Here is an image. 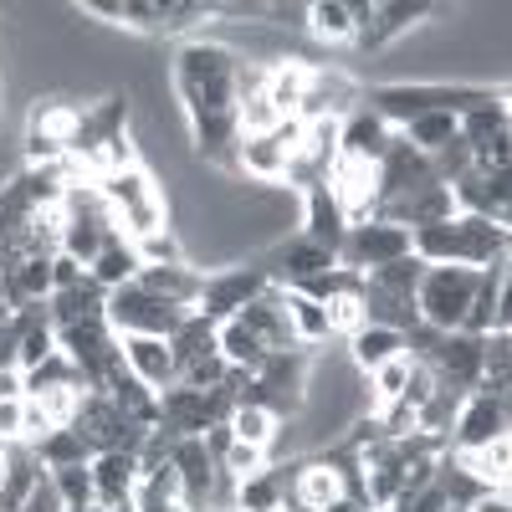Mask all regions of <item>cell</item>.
Segmentation results:
<instances>
[{
    "mask_svg": "<svg viewBox=\"0 0 512 512\" xmlns=\"http://www.w3.org/2000/svg\"><path fill=\"white\" fill-rule=\"evenodd\" d=\"M67 512H108V507H98V502H88V507H67Z\"/></svg>",
    "mask_w": 512,
    "mask_h": 512,
    "instance_id": "36",
    "label": "cell"
},
{
    "mask_svg": "<svg viewBox=\"0 0 512 512\" xmlns=\"http://www.w3.org/2000/svg\"><path fill=\"white\" fill-rule=\"evenodd\" d=\"M52 482H57V492H62L67 507H88V502H93V466H88V461L52 466Z\"/></svg>",
    "mask_w": 512,
    "mask_h": 512,
    "instance_id": "28",
    "label": "cell"
},
{
    "mask_svg": "<svg viewBox=\"0 0 512 512\" xmlns=\"http://www.w3.org/2000/svg\"><path fill=\"white\" fill-rule=\"evenodd\" d=\"M118 354H123V369L134 374L139 384H149L154 395H164L169 384H180V364H175V349H169V338L128 333V338H118Z\"/></svg>",
    "mask_w": 512,
    "mask_h": 512,
    "instance_id": "6",
    "label": "cell"
},
{
    "mask_svg": "<svg viewBox=\"0 0 512 512\" xmlns=\"http://www.w3.org/2000/svg\"><path fill=\"white\" fill-rule=\"evenodd\" d=\"M21 425H26V395L0 400V446H21Z\"/></svg>",
    "mask_w": 512,
    "mask_h": 512,
    "instance_id": "30",
    "label": "cell"
},
{
    "mask_svg": "<svg viewBox=\"0 0 512 512\" xmlns=\"http://www.w3.org/2000/svg\"><path fill=\"white\" fill-rule=\"evenodd\" d=\"M272 287V277L262 267H221V272H205L200 282V313L210 323H221V318H236L246 303H256Z\"/></svg>",
    "mask_w": 512,
    "mask_h": 512,
    "instance_id": "5",
    "label": "cell"
},
{
    "mask_svg": "<svg viewBox=\"0 0 512 512\" xmlns=\"http://www.w3.org/2000/svg\"><path fill=\"white\" fill-rule=\"evenodd\" d=\"M72 431L82 436V446H88L93 456H103V451H139V441L149 436V431H139V425H128L103 390H93L88 400H82Z\"/></svg>",
    "mask_w": 512,
    "mask_h": 512,
    "instance_id": "4",
    "label": "cell"
},
{
    "mask_svg": "<svg viewBox=\"0 0 512 512\" xmlns=\"http://www.w3.org/2000/svg\"><path fill=\"white\" fill-rule=\"evenodd\" d=\"M226 425H231V436H236L241 446H256V451H267L282 420H277V415H272L267 405H256V400H241V405L231 410V420H226Z\"/></svg>",
    "mask_w": 512,
    "mask_h": 512,
    "instance_id": "21",
    "label": "cell"
},
{
    "mask_svg": "<svg viewBox=\"0 0 512 512\" xmlns=\"http://www.w3.org/2000/svg\"><path fill=\"white\" fill-rule=\"evenodd\" d=\"M482 451H487V461H492L497 482H507V472H512V436H497V441H487Z\"/></svg>",
    "mask_w": 512,
    "mask_h": 512,
    "instance_id": "34",
    "label": "cell"
},
{
    "mask_svg": "<svg viewBox=\"0 0 512 512\" xmlns=\"http://www.w3.org/2000/svg\"><path fill=\"white\" fill-rule=\"evenodd\" d=\"M461 512H512V492L507 487H487V492H477L472 502H466Z\"/></svg>",
    "mask_w": 512,
    "mask_h": 512,
    "instance_id": "33",
    "label": "cell"
},
{
    "mask_svg": "<svg viewBox=\"0 0 512 512\" xmlns=\"http://www.w3.org/2000/svg\"><path fill=\"white\" fill-rule=\"evenodd\" d=\"M216 354L231 364V369H262L267 364V349L241 318H221L216 323Z\"/></svg>",
    "mask_w": 512,
    "mask_h": 512,
    "instance_id": "17",
    "label": "cell"
},
{
    "mask_svg": "<svg viewBox=\"0 0 512 512\" xmlns=\"http://www.w3.org/2000/svg\"><path fill=\"white\" fill-rule=\"evenodd\" d=\"M282 313H287V328H292L297 349H313V344H323V338H333L328 333V308L318 303V297H308V292L282 287Z\"/></svg>",
    "mask_w": 512,
    "mask_h": 512,
    "instance_id": "13",
    "label": "cell"
},
{
    "mask_svg": "<svg viewBox=\"0 0 512 512\" xmlns=\"http://www.w3.org/2000/svg\"><path fill=\"white\" fill-rule=\"evenodd\" d=\"M477 277L472 267H425L420 282H415V313L425 328L436 333H461L466 323V308H472V292H477Z\"/></svg>",
    "mask_w": 512,
    "mask_h": 512,
    "instance_id": "1",
    "label": "cell"
},
{
    "mask_svg": "<svg viewBox=\"0 0 512 512\" xmlns=\"http://www.w3.org/2000/svg\"><path fill=\"white\" fill-rule=\"evenodd\" d=\"M400 134H405V144H410L415 154L431 159V154H441L451 139H461V118L446 113V108H436V113H420L415 123H405Z\"/></svg>",
    "mask_w": 512,
    "mask_h": 512,
    "instance_id": "18",
    "label": "cell"
},
{
    "mask_svg": "<svg viewBox=\"0 0 512 512\" xmlns=\"http://www.w3.org/2000/svg\"><path fill=\"white\" fill-rule=\"evenodd\" d=\"M134 251H139V267H180V262H190V256H185V236L175 226L154 231V236H139Z\"/></svg>",
    "mask_w": 512,
    "mask_h": 512,
    "instance_id": "26",
    "label": "cell"
},
{
    "mask_svg": "<svg viewBox=\"0 0 512 512\" xmlns=\"http://www.w3.org/2000/svg\"><path fill=\"white\" fill-rule=\"evenodd\" d=\"M308 31L328 47H354V6L349 0H313L308 6Z\"/></svg>",
    "mask_w": 512,
    "mask_h": 512,
    "instance_id": "20",
    "label": "cell"
},
{
    "mask_svg": "<svg viewBox=\"0 0 512 512\" xmlns=\"http://www.w3.org/2000/svg\"><path fill=\"white\" fill-rule=\"evenodd\" d=\"M282 123H287V118L272 108L267 93L236 103V139H262V134H272V128H282Z\"/></svg>",
    "mask_w": 512,
    "mask_h": 512,
    "instance_id": "24",
    "label": "cell"
},
{
    "mask_svg": "<svg viewBox=\"0 0 512 512\" xmlns=\"http://www.w3.org/2000/svg\"><path fill=\"white\" fill-rule=\"evenodd\" d=\"M395 354H405V333H395V328H374V323H364L354 338H349V359H354V369H379L384 359H395Z\"/></svg>",
    "mask_w": 512,
    "mask_h": 512,
    "instance_id": "19",
    "label": "cell"
},
{
    "mask_svg": "<svg viewBox=\"0 0 512 512\" xmlns=\"http://www.w3.org/2000/svg\"><path fill=\"white\" fill-rule=\"evenodd\" d=\"M395 128L374 118L369 108H354L344 123H338V159H359V164H379L384 149H390Z\"/></svg>",
    "mask_w": 512,
    "mask_h": 512,
    "instance_id": "9",
    "label": "cell"
},
{
    "mask_svg": "<svg viewBox=\"0 0 512 512\" xmlns=\"http://www.w3.org/2000/svg\"><path fill=\"white\" fill-rule=\"evenodd\" d=\"M272 512H287V502H282V507H272Z\"/></svg>",
    "mask_w": 512,
    "mask_h": 512,
    "instance_id": "37",
    "label": "cell"
},
{
    "mask_svg": "<svg viewBox=\"0 0 512 512\" xmlns=\"http://www.w3.org/2000/svg\"><path fill=\"white\" fill-rule=\"evenodd\" d=\"M323 512H369V507H364L359 497H338V502H333V507H323Z\"/></svg>",
    "mask_w": 512,
    "mask_h": 512,
    "instance_id": "35",
    "label": "cell"
},
{
    "mask_svg": "<svg viewBox=\"0 0 512 512\" xmlns=\"http://www.w3.org/2000/svg\"><path fill=\"white\" fill-rule=\"evenodd\" d=\"M410 369H415V359H410V354H395V359H384L379 369H369V395H374V410H379V405L405 400V390H410Z\"/></svg>",
    "mask_w": 512,
    "mask_h": 512,
    "instance_id": "23",
    "label": "cell"
},
{
    "mask_svg": "<svg viewBox=\"0 0 512 512\" xmlns=\"http://www.w3.org/2000/svg\"><path fill=\"white\" fill-rule=\"evenodd\" d=\"M195 308H175V303H159L154 292H144L139 282H128V287H118V292H108V308H103V318H108V328L118 333V338H128V333H149V338H175V328L190 318Z\"/></svg>",
    "mask_w": 512,
    "mask_h": 512,
    "instance_id": "2",
    "label": "cell"
},
{
    "mask_svg": "<svg viewBox=\"0 0 512 512\" xmlns=\"http://www.w3.org/2000/svg\"><path fill=\"white\" fill-rule=\"evenodd\" d=\"M410 256V231L395 226V221H364V226H349L344 246H338V267L364 277V272H379Z\"/></svg>",
    "mask_w": 512,
    "mask_h": 512,
    "instance_id": "3",
    "label": "cell"
},
{
    "mask_svg": "<svg viewBox=\"0 0 512 512\" xmlns=\"http://www.w3.org/2000/svg\"><path fill=\"white\" fill-rule=\"evenodd\" d=\"M93 466V502L98 507H123L139 487V456L134 451H103L88 461Z\"/></svg>",
    "mask_w": 512,
    "mask_h": 512,
    "instance_id": "10",
    "label": "cell"
},
{
    "mask_svg": "<svg viewBox=\"0 0 512 512\" xmlns=\"http://www.w3.org/2000/svg\"><path fill=\"white\" fill-rule=\"evenodd\" d=\"M169 461H175V472H180L185 502L195 507V502H200V497L210 492V482H216V461H210L205 441H200V436H185V441H175V451H169Z\"/></svg>",
    "mask_w": 512,
    "mask_h": 512,
    "instance_id": "14",
    "label": "cell"
},
{
    "mask_svg": "<svg viewBox=\"0 0 512 512\" xmlns=\"http://www.w3.org/2000/svg\"><path fill=\"white\" fill-rule=\"evenodd\" d=\"M323 308H328V333H344V338H354V333L364 328V297H359V277H354L349 287H338Z\"/></svg>",
    "mask_w": 512,
    "mask_h": 512,
    "instance_id": "25",
    "label": "cell"
},
{
    "mask_svg": "<svg viewBox=\"0 0 512 512\" xmlns=\"http://www.w3.org/2000/svg\"><path fill=\"white\" fill-rule=\"evenodd\" d=\"M36 461L52 472V466H77V461H93V451L82 446V436L72 431V425H62V431H52L47 441L36 446Z\"/></svg>",
    "mask_w": 512,
    "mask_h": 512,
    "instance_id": "27",
    "label": "cell"
},
{
    "mask_svg": "<svg viewBox=\"0 0 512 512\" xmlns=\"http://www.w3.org/2000/svg\"><path fill=\"white\" fill-rule=\"evenodd\" d=\"M77 282H88V267L72 262L67 251H52V292H67V287H77Z\"/></svg>",
    "mask_w": 512,
    "mask_h": 512,
    "instance_id": "32",
    "label": "cell"
},
{
    "mask_svg": "<svg viewBox=\"0 0 512 512\" xmlns=\"http://www.w3.org/2000/svg\"><path fill=\"white\" fill-rule=\"evenodd\" d=\"M21 512H67V502H62V492H57L52 472H41V477H36V487H31V497H26V507H21Z\"/></svg>",
    "mask_w": 512,
    "mask_h": 512,
    "instance_id": "31",
    "label": "cell"
},
{
    "mask_svg": "<svg viewBox=\"0 0 512 512\" xmlns=\"http://www.w3.org/2000/svg\"><path fill=\"white\" fill-rule=\"evenodd\" d=\"M139 251H134V241H123V236H108V246L98 251V262L88 267V277L103 287V292H118V287H128V282H139Z\"/></svg>",
    "mask_w": 512,
    "mask_h": 512,
    "instance_id": "15",
    "label": "cell"
},
{
    "mask_svg": "<svg viewBox=\"0 0 512 512\" xmlns=\"http://www.w3.org/2000/svg\"><path fill=\"white\" fill-rule=\"evenodd\" d=\"M200 282H205V272H195L190 262H180V267H144L139 272V287L154 292L159 303H175V308H200Z\"/></svg>",
    "mask_w": 512,
    "mask_h": 512,
    "instance_id": "12",
    "label": "cell"
},
{
    "mask_svg": "<svg viewBox=\"0 0 512 512\" xmlns=\"http://www.w3.org/2000/svg\"><path fill=\"white\" fill-rule=\"evenodd\" d=\"M169 349H175V364L180 369H190L195 359H205V354H216V323H210L200 308L175 328V338H169Z\"/></svg>",
    "mask_w": 512,
    "mask_h": 512,
    "instance_id": "22",
    "label": "cell"
},
{
    "mask_svg": "<svg viewBox=\"0 0 512 512\" xmlns=\"http://www.w3.org/2000/svg\"><path fill=\"white\" fill-rule=\"evenodd\" d=\"M338 497H349V477H344V466H338V461H303L292 502L303 507V512H323V507H333Z\"/></svg>",
    "mask_w": 512,
    "mask_h": 512,
    "instance_id": "11",
    "label": "cell"
},
{
    "mask_svg": "<svg viewBox=\"0 0 512 512\" xmlns=\"http://www.w3.org/2000/svg\"><path fill=\"white\" fill-rule=\"evenodd\" d=\"M47 308H52V328H67V323H88V318H103V308H108V292L88 277V282H77V287H67V292H52L47 297Z\"/></svg>",
    "mask_w": 512,
    "mask_h": 512,
    "instance_id": "16",
    "label": "cell"
},
{
    "mask_svg": "<svg viewBox=\"0 0 512 512\" xmlns=\"http://www.w3.org/2000/svg\"><path fill=\"white\" fill-rule=\"evenodd\" d=\"M431 374L441 379V390L466 395L482 379V338H472V333H441V344L431 354Z\"/></svg>",
    "mask_w": 512,
    "mask_h": 512,
    "instance_id": "7",
    "label": "cell"
},
{
    "mask_svg": "<svg viewBox=\"0 0 512 512\" xmlns=\"http://www.w3.org/2000/svg\"><path fill=\"white\" fill-rule=\"evenodd\" d=\"M221 472H231L236 482H246V477H256V472H267V451H256V446H241V441H231V451L216 461Z\"/></svg>",
    "mask_w": 512,
    "mask_h": 512,
    "instance_id": "29",
    "label": "cell"
},
{
    "mask_svg": "<svg viewBox=\"0 0 512 512\" xmlns=\"http://www.w3.org/2000/svg\"><path fill=\"white\" fill-rule=\"evenodd\" d=\"M497 436H507V400L482 395V390L466 395L456 410V451H477Z\"/></svg>",
    "mask_w": 512,
    "mask_h": 512,
    "instance_id": "8",
    "label": "cell"
},
{
    "mask_svg": "<svg viewBox=\"0 0 512 512\" xmlns=\"http://www.w3.org/2000/svg\"><path fill=\"white\" fill-rule=\"evenodd\" d=\"M226 512H241V507H226Z\"/></svg>",
    "mask_w": 512,
    "mask_h": 512,
    "instance_id": "38",
    "label": "cell"
}]
</instances>
